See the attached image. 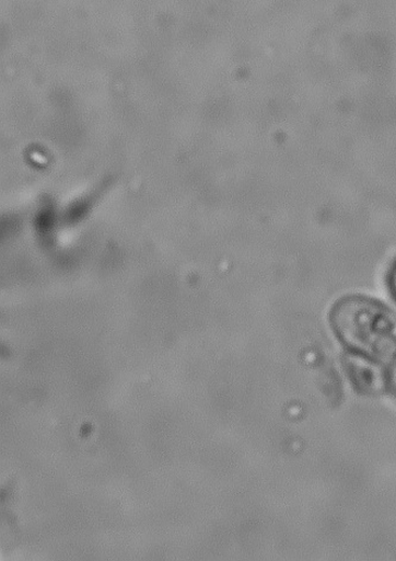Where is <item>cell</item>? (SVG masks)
Instances as JSON below:
<instances>
[{"instance_id":"1","label":"cell","mask_w":396,"mask_h":561,"mask_svg":"<svg viewBox=\"0 0 396 561\" xmlns=\"http://www.w3.org/2000/svg\"><path fill=\"white\" fill-rule=\"evenodd\" d=\"M331 330L354 357L382 367H396V313L377 300L349 295L330 310Z\"/></svg>"},{"instance_id":"2","label":"cell","mask_w":396,"mask_h":561,"mask_svg":"<svg viewBox=\"0 0 396 561\" xmlns=\"http://www.w3.org/2000/svg\"><path fill=\"white\" fill-rule=\"evenodd\" d=\"M348 363V375L351 379L352 385L357 390L368 392L381 391L385 380L376 373V365L372 363Z\"/></svg>"},{"instance_id":"3","label":"cell","mask_w":396,"mask_h":561,"mask_svg":"<svg viewBox=\"0 0 396 561\" xmlns=\"http://www.w3.org/2000/svg\"><path fill=\"white\" fill-rule=\"evenodd\" d=\"M387 287L394 302L396 304V260L387 275Z\"/></svg>"},{"instance_id":"4","label":"cell","mask_w":396,"mask_h":561,"mask_svg":"<svg viewBox=\"0 0 396 561\" xmlns=\"http://www.w3.org/2000/svg\"><path fill=\"white\" fill-rule=\"evenodd\" d=\"M391 382H392V390L396 394V367H395V375H394V377H393Z\"/></svg>"}]
</instances>
